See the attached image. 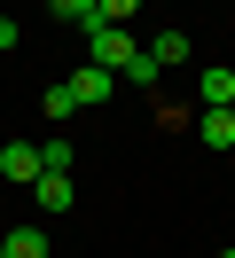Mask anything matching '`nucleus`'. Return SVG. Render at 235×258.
Listing matches in <instances>:
<instances>
[{
    "label": "nucleus",
    "instance_id": "423d86ee",
    "mask_svg": "<svg viewBox=\"0 0 235 258\" xmlns=\"http://www.w3.org/2000/svg\"><path fill=\"white\" fill-rule=\"evenodd\" d=\"M196 94H204V110H235V71H204Z\"/></svg>",
    "mask_w": 235,
    "mask_h": 258
},
{
    "label": "nucleus",
    "instance_id": "1a4fd4ad",
    "mask_svg": "<svg viewBox=\"0 0 235 258\" xmlns=\"http://www.w3.org/2000/svg\"><path fill=\"white\" fill-rule=\"evenodd\" d=\"M39 172H71V133H47L39 141Z\"/></svg>",
    "mask_w": 235,
    "mask_h": 258
},
{
    "label": "nucleus",
    "instance_id": "f257e3e1",
    "mask_svg": "<svg viewBox=\"0 0 235 258\" xmlns=\"http://www.w3.org/2000/svg\"><path fill=\"white\" fill-rule=\"evenodd\" d=\"M133 55H141V47L125 39V24H94V32H86V63H102L110 79H118V71L133 63Z\"/></svg>",
    "mask_w": 235,
    "mask_h": 258
},
{
    "label": "nucleus",
    "instance_id": "7ed1b4c3",
    "mask_svg": "<svg viewBox=\"0 0 235 258\" xmlns=\"http://www.w3.org/2000/svg\"><path fill=\"white\" fill-rule=\"evenodd\" d=\"M0 172H8L16 188H31V180H39V141H8L0 149Z\"/></svg>",
    "mask_w": 235,
    "mask_h": 258
},
{
    "label": "nucleus",
    "instance_id": "f03ea898",
    "mask_svg": "<svg viewBox=\"0 0 235 258\" xmlns=\"http://www.w3.org/2000/svg\"><path fill=\"white\" fill-rule=\"evenodd\" d=\"M63 94H71V110H102V102L118 94V79H110L102 63H78L71 79H63Z\"/></svg>",
    "mask_w": 235,
    "mask_h": 258
},
{
    "label": "nucleus",
    "instance_id": "f8f14e48",
    "mask_svg": "<svg viewBox=\"0 0 235 258\" xmlns=\"http://www.w3.org/2000/svg\"><path fill=\"white\" fill-rule=\"evenodd\" d=\"M39 110L55 117V125H63V117H78V110H71V94H63V79H55V86H47V94H39Z\"/></svg>",
    "mask_w": 235,
    "mask_h": 258
},
{
    "label": "nucleus",
    "instance_id": "2eb2a0df",
    "mask_svg": "<svg viewBox=\"0 0 235 258\" xmlns=\"http://www.w3.org/2000/svg\"><path fill=\"white\" fill-rule=\"evenodd\" d=\"M0 258H8V250H0Z\"/></svg>",
    "mask_w": 235,
    "mask_h": 258
},
{
    "label": "nucleus",
    "instance_id": "39448f33",
    "mask_svg": "<svg viewBox=\"0 0 235 258\" xmlns=\"http://www.w3.org/2000/svg\"><path fill=\"white\" fill-rule=\"evenodd\" d=\"M196 141L204 149H235V110H204L196 117Z\"/></svg>",
    "mask_w": 235,
    "mask_h": 258
},
{
    "label": "nucleus",
    "instance_id": "6e6552de",
    "mask_svg": "<svg viewBox=\"0 0 235 258\" xmlns=\"http://www.w3.org/2000/svg\"><path fill=\"white\" fill-rule=\"evenodd\" d=\"M0 250H8V258H47V235H39V227H8Z\"/></svg>",
    "mask_w": 235,
    "mask_h": 258
},
{
    "label": "nucleus",
    "instance_id": "9d476101",
    "mask_svg": "<svg viewBox=\"0 0 235 258\" xmlns=\"http://www.w3.org/2000/svg\"><path fill=\"white\" fill-rule=\"evenodd\" d=\"M55 24H78V32H94L102 16H94V0H55Z\"/></svg>",
    "mask_w": 235,
    "mask_h": 258
},
{
    "label": "nucleus",
    "instance_id": "9b49d317",
    "mask_svg": "<svg viewBox=\"0 0 235 258\" xmlns=\"http://www.w3.org/2000/svg\"><path fill=\"white\" fill-rule=\"evenodd\" d=\"M94 16H102V24H133V16H141V0H94Z\"/></svg>",
    "mask_w": 235,
    "mask_h": 258
},
{
    "label": "nucleus",
    "instance_id": "0eeeda50",
    "mask_svg": "<svg viewBox=\"0 0 235 258\" xmlns=\"http://www.w3.org/2000/svg\"><path fill=\"white\" fill-rule=\"evenodd\" d=\"M149 63H157V71H180V63H188V32H157V39H149Z\"/></svg>",
    "mask_w": 235,
    "mask_h": 258
},
{
    "label": "nucleus",
    "instance_id": "20e7f679",
    "mask_svg": "<svg viewBox=\"0 0 235 258\" xmlns=\"http://www.w3.org/2000/svg\"><path fill=\"white\" fill-rule=\"evenodd\" d=\"M31 204L39 211H71V172H39L31 180Z\"/></svg>",
    "mask_w": 235,
    "mask_h": 258
},
{
    "label": "nucleus",
    "instance_id": "4468645a",
    "mask_svg": "<svg viewBox=\"0 0 235 258\" xmlns=\"http://www.w3.org/2000/svg\"><path fill=\"white\" fill-rule=\"evenodd\" d=\"M219 258H235V250H219Z\"/></svg>",
    "mask_w": 235,
    "mask_h": 258
},
{
    "label": "nucleus",
    "instance_id": "ddd939ff",
    "mask_svg": "<svg viewBox=\"0 0 235 258\" xmlns=\"http://www.w3.org/2000/svg\"><path fill=\"white\" fill-rule=\"evenodd\" d=\"M16 39H24V32H16V24H8V16H0V55H8V47H16Z\"/></svg>",
    "mask_w": 235,
    "mask_h": 258
}]
</instances>
